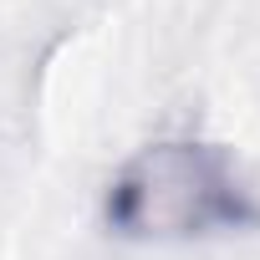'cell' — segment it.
Returning a JSON list of instances; mask_svg holds the SVG:
<instances>
[{
    "label": "cell",
    "mask_w": 260,
    "mask_h": 260,
    "mask_svg": "<svg viewBox=\"0 0 260 260\" xmlns=\"http://www.w3.org/2000/svg\"><path fill=\"white\" fill-rule=\"evenodd\" d=\"M250 219V189L209 143H148L107 184V224L127 240H204Z\"/></svg>",
    "instance_id": "cell-1"
}]
</instances>
